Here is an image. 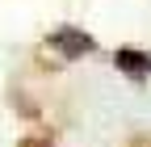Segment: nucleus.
I'll list each match as a JSON object with an SVG mask.
<instances>
[{
	"label": "nucleus",
	"instance_id": "f257e3e1",
	"mask_svg": "<svg viewBox=\"0 0 151 147\" xmlns=\"http://www.w3.org/2000/svg\"><path fill=\"white\" fill-rule=\"evenodd\" d=\"M50 46L59 50V55H67V59H76V55H88V50H97V42H92L84 30H55V34H50Z\"/></svg>",
	"mask_w": 151,
	"mask_h": 147
},
{
	"label": "nucleus",
	"instance_id": "f03ea898",
	"mask_svg": "<svg viewBox=\"0 0 151 147\" xmlns=\"http://www.w3.org/2000/svg\"><path fill=\"white\" fill-rule=\"evenodd\" d=\"M113 63H118V71H126L130 80H147L151 76V55H143L134 46H122L118 55H113Z\"/></svg>",
	"mask_w": 151,
	"mask_h": 147
}]
</instances>
